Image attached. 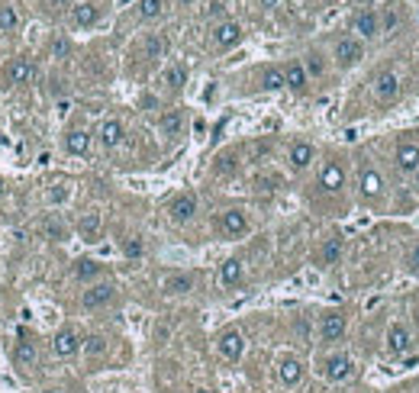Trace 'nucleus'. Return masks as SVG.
I'll use <instances>...</instances> for the list:
<instances>
[{
	"label": "nucleus",
	"mask_w": 419,
	"mask_h": 393,
	"mask_svg": "<svg viewBox=\"0 0 419 393\" xmlns=\"http://www.w3.org/2000/svg\"><path fill=\"white\" fill-rule=\"evenodd\" d=\"M355 188H358L362 203L374 206V203H381L384 194H387V181H384V174L374 168V165H362L358 178H355Z\"/></svg>",
	"instance_id": "f257e3e1"
},
{
	"label": "nucleus",
	"mask_w": 419,
	"mask_h": 393,
	"mask_svg": "<svg viewBox=\"0 0 419 393\" xmlns=\"http://www.w3.org/2000/svg\"><path fill=\"white\" fill-rule=\"evenodd\" d=\"M362 58H364V42L358 36H339V39H335V46H332L335 68L348 71V68H355Z\"/></svg>",
	"instance_id": "f03ea898"
},
{
	"label": "nucleus",
	"mask_w": 419,
	"mask_h": 393,
	"mask_svg": "<svg viewBox=\"0 0 419 393\" xmlns=\"http://www.w3.org/2000/svg\"><path fill=\"white\" fill-rule=\"evenodd\" d=\"M413 342H416V336H413V329L407 326V322H400V319H393L391 326H387V332H384V345H387V351L391 355H407V351H413Z\"/></svg>",
	"instance_id": "7ed1b4c3"
},
{
	"label": "nucleus",
	"mask_w": 419,
	"mask_h": 393,
	"mask_svg": "<svg viewBox=\"0 0 419 393\" xmlns=\"http://www.w3.org/2000/svg\"><path fill=\"white\" fill-rule=\"evenodd\" d=\"M319 371H323V377H326L329 384H342V381H348L355 374V361L345 351H332V355L323 358V367Z\"/></svg>",
	"instance_id": "20e7f679"
},
{
	"label": "nucleus",
	"mask_w": 419,
	"mask_h": 393,
	"mask_svg": "<svg viewBox=\"0 0 419 393\" xmlns=\"http://www.w3.org/2000/svg\"><path fill=\"white\" fill-rule=\"evenodd\" d=\"M216 229H220L226 239H239V235L249 232V213H245L242 206H229V210H223V213H220V219H216Z\"/></svg>",
	"instance_id": "39448f33"
},
{
	"label": "nucleus",
	"mask_w": 419,
	"mask_h": 393,
	"mask_svg": "<svg viewBox=\"0 0 419 393\" xmlns=\"http://www.w3.org/2000/svg\"><path fill=\"white\" fill-rule=\"evenodd\" d=\"M352 36H358L362 42L381 36V17H377V10H371V7L355 10L352 13Z\"/></svg>",
	"instance_id": "423d86ee"
},
{
	"label": "nucleus",
	"mask_w": 419,
	"mask_h": 393,
	"mask_svg": "<svg viewBox=\"0 0 419 393\" xmlns=\"http://www.w3.org/2000/svg\"><path fill=\"white\" fill-rule=\"evenodd\" d=\"M242 36H245V29H242V23H235V19H220L213 26V46L220 48V52L235 48L242 42Z\"/></svg>",
	"instance_id": "0eeeda50"
},
{
	"label": "nucleus",
	"mask_w": 419,
	"mask_h": 393,
	"mask_svg": "<svg viewBox=\"0 0 419 393\" xmlns=\"http://www.w3.org/2000/svg\"><path fill=\"white\" fill-rule=\"evenodd\" d=\"M400 91H403V84H400V75L397 71H381L371 84V94L377 103H393L400 97Z\"/></svg>",
	"instance_id": "6e6552de"
},
{
	"label": "nucleus",
	"mask_w": 419,
	"mask_h": 393,
	"mask_svg": "<svg viewBox=\"0 0 419 393\" xmlns=\"http://www.w3.org/2000/svg\"><path fill=\"white\" fill-rule=\"evenodd\" d=\"M216 351H220V358H226V361H239V358L245 355V336L239 329H223V332L216 336Z\"/></svg>",
	"instance_id": "1a4fd4ad"
},
{
	"label": "nucleus",
	"mask_w": 419,
	"mask_h": 393,
	"mask_svg": "<svg viewBox=\"0 0 419 393\" xmlns=\"http://www.w3.org/2000/svg\"><path fill=\"white\" fill-rule=\"evenodd\" d=\"M345 332H348V319H345V313H339V309L323 313V319H319V338H323V342H342Z\"/></svg>",
	"instance_id": "9d476101"
},
{
	"label": "nucleus",
	"mask_w": 419,
	"mask_h": 393,
	"mask_svg": "<svg viewBox=\"0 0 419 393\" xmlns=\"http://www.w3.org/2000/svg\"><path fill=\"white\" fill-rule=\"evenodd\" d=\"M113 300H116V284L100 281V284H91V287L81 293V307L84 309H103L107 303H113Z\"/></svg>",
	"instance_id": "9b49d317"
},
{
	"label": "nucleus",
	"mask_w": 419,
	"mask_h": 393,
	"mask_svg": "<svg viewBox=\"0 0 419 393\" xmlns=\"http://www.w3.org/2000/svg\"><path fill=\"white\" fill-rule=\"evenodd\" d=\"M36 77V65L29 62L26 55H19V58H10V65L3 68V81H7L10 87H19V84H29Z\"/></svg>",
	"instance_id": "f8f14e48"
},
{
	"label": "nucleus",
	"mask_w": 419,
	"mask_h": 393,
	"mask_svg": "<svg viewBox=\"0 0 419 393\" xmlns=\"http://www.w3.org/2000/svg\"><path fill=\"white\" fill-rule=\"evenodd\" d=\"M197 216V196L194 194H177L171 203H168V219L175 226H184Z\"/></svg>",
	"instance_id": "ddd939ff"
},
{
	"label": "nucleus",
	"mask_w": 419,
	"mask_h": 393,
	"mask_svg": "<svg viewBox=\"0 0 419 393\" xmlns=\"http://www.w3.org/2000/svg\"><path fill=\"white\" fill-rule=\"evenodd\" d=\"M416 168H419V139H400L397 142V171L413 178Z\"/></svg>",
	"instance_id": "4468645a"
},
{
	"label": "nucleus",
	"mask_w": 419,
	"mask_h": 393,
	"mask_svg": "<svg viewBox=\"0 0 419 393\" xmlns=\"http://www.w3.org/2000/svg\"><path fill=\"white\" fill-rule=\"evenodd\" d=\"M81 342L84 338L78 336L75 329L65 326V329H58L55 338H52V351H55L58 358H75L78 351H81Z\"/></svg>",
	"instance_id": "2eb2a0df"
},
{
	"label": "nucleus",
	"mask_w": 419,
	"mask_h": 393,
	"mask_svg": "<svg viewBox=\"0 0 419 393\" xmlns=\"http://www.w3.org/2000/svg\"><path fill=\"white\" fill-rule=\"evenodd\" d=\"M319 188L326 190V194H339L345 188V168L342 161H323V168H319Z\"/></svg>",
	"instance_id": "dca6fc26"
},
{
	"label": "nucleus",
	"mask_w": 419,
	"mask_h": 393,
	"mask_svg": "<svg viewBox=\"0 0 419 393\" xmlns=\"http://www.w3.org/2000/svg\"><path fill=\"white\" fill-rule=\"evenodd\" d=\"M303 374H307V367H303V361L294 355H284L278 361V381L284 387H297L300 381H303Z\"/></svg>",
	"instance_id": "f3484780"
},
{
	"label": "nucleus",
	"mask_w": 419,
	"mask_h": 393,
	"mask_svg": "<svg viewBox=\"0 0 419 393\" xmlns=\"http://www.w3.org/2000/svg\"><path fill=\"white\" fill-rule=\"evenodd\" d=\"M100 17H103V10H100V3H97V0H81V3L71 10V19H75V26H81V29L97 26V23H100Z\"/></svg>",
	"instance_id": "a211bd4d"
},
{
	"label": "nucleus",
	"mask_w": 419,
	"mask_h": 393,
	"mask_svg": "<svg viewBox=\"0 0 419 393\" xmlns=\"http://www.w3.org/2000/svg\"><path fill=\"white\" fill-rule=\"evenodd\" d=\"M194 284H197V277L190 271H175L161 281V291H165L168 297H184V293L194 291Z\"/></svg>",
	"instance_id": "6ab92c4d"
},
{
	"label": "nucleus",
	"mask_w": 419,
	"mask_h": 393,
	"mask_svg": "<svg viewBox=\"0 0 419 393\" xmlns=\"http://www.w3.org/2000/svg\"><path fill=\"white\" fill-rule=\"evenodd\" d=\"M287 161H290V168L294 171H307L313 161H317V149H313V142H294L287 152Z\"/></svg>",
	"instance_id": "aec40b11"
},
{
	"label": "nucleus",
	"mask_w": 419,
	"mask_h": 393,
	"mask_svg": "<svg viewBox=\"0 0 419 393\" xmlns=\"http://www.w3.org/2000/svg\"><path fill=\"white\" fill-rule=\"evenodd\" d=\"M284 84H287L290 91H297V94H303L310 87V75H307V68H303L300 58H290L287 65H284Z\"/></svg>",
	"instance_id": "412c9836"
},
{
	"label": "nucleus",
	"mask_w": 419,
	"mask_h": 393,
	"mask_svg": "<svg viewBox=\"0 0 419 393\" xmlns=\"http://www.w3.org/2000/svg\"><path fill=\"white\" fill-rule=\"evenodd\" d=\"M123 136H126V129H123L120 120H103L100 129H97V142H100L103 149H120Z\"/></svg>",
	"instance_id": "4be33fe9"
},
{
	"label": "nucleus",
	"mask_w": 419,
	"mask_h": 393,
	"mask_svg": "<svg viewBox=\"0 0 419 393\" xmlns=\"http://www.w3.org/2000/svg\"><path fill=\"white\" fill-rule=\"evenodd\" d=\"M159 132L165 136L168 142L181 139V132H184V110H165V113H161Z\"/></svg>",
	"instance_id": "5701e85b"
},
{
	"label": "nucleus",
	"mask_w": 419,
	"mask_h": 393,
	"mask_svg": "<svg viewBox=\"0 0 419 393\" xmlns=\"http://www.w3.org/2000/svg\"><path fill=\"white\" fill-rule=\"evenodd\" d=\"M103 232V216L97 210H87V213L78 219V235H81L84 242H97Z\"/></svg>",
	"instance_id": "b1692460"
},
{
	"label": "nucleus",
	"mask_w": 419,
	"mask_h": 393,
	"mask_svg": "<svg viewBox=\"0 0 419 393\" xmlns=\"http://www.w3.org/2000/svg\"><path fill=\"white\" fill-rule=\"evenodd\" d=\"M220 284L223 287H239L242 284V277H245V264H242V258H226L223 264H220Z\"/></svg>",
	"instance_id": "393cba45"
},
{
	"label": "nucleus",
	"mask_w": 419,
	"mask_h": 393,
	"mask_svg": "<svg viewBox=\"0 0 419 393\" xmlns=\"http://www.w3.org/2000/svg\"><path fill=\"white\" fill-rule=\"evenodd\" d=\"M91 142H93V136L87 129H68L65 132V152L68 155H87L91 152Z\"/></svg>",
	"instance_id": "a878e982"
},
{
	"label": "nucleus",
	"mask_w": 419,
	"mask_h": 393,
	"mask_svg": "<svg viewBox=\"0 0 419 393\" xmlns=\"http://www.w3.org/2000/svg\"><path fill=\"white\" fill-rule=\"evenodd\" d=\"M142 55L149 58V62H161L168 55V36L165 33H149V36L142 39Z\"/></svg>",
	"instance_id": "bb28decb"
},
{
	"label": "nucleus",
	"mask_w": 419,
	"mask_h": 393,
	"mask_svg": "<svg viewBox=\"0 0 419 393\" xmlns=\"http://www.w3.org/2000/svg\"><path fill=\"white\" fill-rule=\"evenodd\" d=\"M13 361H17L19 367H33L39 361V348L33 338H19L17 348H13Z\"/></svg>",
	"instance_id": "cd10ccee"
},
{
	"label": "nucleus",
	"mask_w": 419,
	"mask_h": 393,
	"mask_svg": "<svg viewBox=\"0 0 419 393\" xmlns=\"http://www.w3.org/2000/svg\"><path fill=\"white\" fill-rule=\"evenodd\" d=\"M161 81H165V87L168 91H184V84H187V68L184 65H168L165 68V75H161Z\"/></svg>",
	"instance_id": "c85d7f7f"
},
{
	"label": "nucleus",
	"mask_w": 419,
	"mask_h": 393,
	"mask_svg": "<svg viewBox=\"0 0 419 393\" xmlns=\"http://www.w3.org/2000/svg\"><path fill=\"white\" fill-rule=\"evenodd\" d=\"M19 26V10L13 0H3L0 3V33H13Z\"/></svg>",
	"instance_id": "c756f323"
},
{
	"label": "nucleus",
	"mask_w": 419,
	"mask_h": 393,
	"mask_svg": "<svg viewBox=\"0 0 419 393\" xmlns=\"http://www.w3.org/2000/svg\"><path fill=\"white\" fill-rule=\"evenodd\" d=\"M284 84V68L280 65H268L265 71H261V91H280Z\"/></svg>",
	"instance_id": "7c9ffc66"
},
{
	"label": "nucleus",
	"mask_w": 419,
	"mask_h": 393,
	"mask_svg": "<svg viewBox=\"0 0 419 393\" xmlns=\"http://www.w3.org/2000/svg\"><path fill=\"white\" fill-rule=\"evenodd\" d=\"M100 262H93V258H81L75 262V277L78 281H93V277H100Z\"/></svg>",
	"instance_id": "2f4dec72"
},
{
	"label": "nucleus",
	"mask_w": 419,
	"mask_h": 393,
	"mask_svg": "<svg viewBox=\"0 0 419 393\" xmlns=\"http://www.w3.org/2000/svg\"><path fill=\"white\" fill-rule=\"evenodd\" d=\"M342 258V242L339 239H326L323 248H319V264H339Z\"/></svg>",
	"instance_id": "473e14b6"
},
{
	"label": "nucleus",
	"mask_w": 419,
	"mask_h": 393,
	"mask_svg": "<svg viewBox=\"0 0 419 393\" xmlns=\"http://www.w3.org/2000/svg\"><path fill=\"white\" fill-rule=\"evenodd\" d=\"M303 68H307L310 77H323L326 75V58H323V52H307V58H303Z\"/></svg>",
	"instance_id": "72a5a7b5"
},
{
	"label": "nucleus",
	"mask_w": 419,
	"mask_h": 393,
	"mask_svg": "<svg viewBox=\"0 0 419 393\" xmlns=\"http://www.w3.org/2000/svg\"><path fill=\"white\" fill-rule=\"evenodd\" d=\"M165 13V0H139V19L142 23H152Z\"/></svg>",
	"instance_id": "f704fd0d"
},
{
	"label": "nucleus",
	"mask_w": 419,
	"mask_h": 393,
	"mask_svg": "<svg viewBox=\"0 0 419 393\" xmlns=\"http://www.w3.org/2000/svg\"><path fill=\"white\" fill-rule=\"evenodd\" d=\"M42 229H46V235L52 239V242H65V239H68V226L62 223V219H55V216H48Z\"/></svg>",
	"instance_id": "c9c22d12"
},
{
	"label": "nucleus",
	"mask_w": 419,
	"mask_h": 393,
	"mask_svg": "<svg viewBox=\"0 0 419 393\" xmlns=\"http://www.w3.org/2000/svg\"><path fill=\"white\" fill-rule=\"evenodd\" d=\"M397 23H400L397 3H387V7L381 10V33H393V29H397Z\"/></svg>",
	"instance_id": "e433bc0d"
},
{
	"label": "nucleus",
	"mask_w": 419,
	"mask_h": 393,
	"mask_svg": "<svg viewBox=\"0 0 419 393\" xmlns=\"http://www.w3.org/2000/svg\"><path fill=\"white\" fill-rule=\"evenodd\" d=\"M81 351H87L91 358H100L103 351H107V338H103V336H87L81 342Z\"/></svg>",
	"instance_id": "4c0bfd02"
},
{
	"label": "nucleus",
	"mask_w": 419,
	"mask_h": 393,
	"mask_svg": "<svg viewBox=\"0 0 419 393\" xmlns=\"http://www.w3.org/2000/svg\"><path fill=\"white\" fill-rule=\"evenodd\" d=\"M123 255H126V258H132V262L145 255V245H142L139 235H130V239H123Z\"/></svg>",
	"instance_id": "58836bf2"
},
{
	"label": "nucleus",
	"mask_w": 419,
	"mask_h": 393,
	"mask_svg": "<svg viewBox=\"0 0 419 393\" xmlns=\"http://www.w3.org/2000/svg\"><path fill=\"white\" fill-rule=\"evenodd\" d=\"M71 55V42L65 36H55L52 39V58H68Z\"/></svg>",
	"instance_id": "ea45409f"
},
{
	"label": "nucleus",
	"mask_w": 419,
	"mask_h": 393,
	"mask_svg": "<svg viewBox=\"0 0 419 393\" xmlns=\"http://www.w3.org/2000/svg\"><path fill=\"white\" fill-rule=\"evenodd\" d=\"M233 168H235L233 155H220V158H216V174H229Z\"/></svg>",
	"instance_id": "a19ab883"
},
{
	"label": "nucleus",
	"mask_w": 419,
	"mask_h": 393,
	"mask_svg": "<svg viewBox=\"0 0 419 393\" xmlns=\"http://www.w3.org/2000/svg\"><path fill=\"white\" fill-rule=\"evenodd\" d=\"M48 200H52V203H65V200H68V188H65V184H55V188L48 190Z\"/></svg>",
	"instance_id": "79ce46f5"
},
{
	"label": "nucleus",
	"mask_w": 419,
	"mask_h": 393,
	"mask_svg": "<svg viewBox=\"0 0 419 393\" xmlns=\"http://www.w3.org/2000/svg\"><path fill=\"white\" fill-rule=\"evenodd\" d=\"M223 13H226V7L220 3V0H213V3L206 7V17H223Z\"/></svg>",
	"instance_id": "37998d69"
},
{
	"label": "nucleus",
	"mask_w": 419,
	"mask_h": 393,
	"mask_svg": "<svg viewBox=\"0 0 419 393\" xmlns=\"http://www.w3.org/2000/svg\"><path fill=\"white\" fill-rule=\"evenodd\" d=\"M142 107H149V110H155V107H159V97L145 94V97H142Z\"/></svg>",
	"instance_id": "c03bdc74"
},
{
	"label": "nucleus",
	"mask_w": 419,
	"mask_h": 393,
	"mask_svg": "<svg viewBox=\"0 0 419 393\" xmlns=\"http://www.w3.org/2000/svg\"><path fill=\"white\" fill-rule=\"evenodd\" d=\"M410 268H413V271H419V245L413 248V255H410Z\"/></svg>",
	"instance_id": "a18cd8bd"
},
{
	"label": "nucleus",
	"mask_w": 419,
	"mask_h": 393,
	"mask_svg": "<svg viewBox=\"0 0 419 393\" xmlns=\"http://www.w3.org/2000/svg\"><path fill=\"white\" fill-rule=\"evenodd\" d=\"M48 7H68V3H71V0H46Z\"/></svg>",
	"instance_id": "49530a36"
},
{
	"label": "nucleus",
	"mask_w": 419,
	"mask_h": 393,
	"mask_svg": "<svg viewBox=\"0 0 419 393\" xmlns=\"http://www.w3.org/2000/svg\"><path fill=\"white\" fill-rule=\"evenodd\" d=\"M413 188H416V194H419V168H416V174H413Z\"/></svg>",
	"instance_id": "de8ad7c7"
},
{
	"label": "nucleus",
	"mask_w": 419,
	"mask_h": 393,
	"mask_svg": "<svg viewBox=\"0 0 419 393\" xmlns=\"http://www.w3.org/2000/svg\"><path fill=\"white\" fill-rule=\"evenodd\" d=\"M3 196H7V184H3V181H0V200H3Z\"/></svg>",
	"instance_id": "09e8293b"
},
{
	"label": "nucleus",
	"mask_w": 419,
	"mask_h": 393,
	"mask_svg": "<svg viewBox=\"0 0 419 393\" xmlns=\"http://www.w3.org/2000/svg\"><path fill=\"white\" fill-rule=\"evenodd\" d=\"M194 393H213V390H206V387H200V390H194Z\"/></svg>",
	"instance_id": "8fccbe9b"
},
{
	"label": "nucleus",
	"mask_w": 419,
	"mask_h": 393,
	"mask_svg": "<svg viewBox=\"0 0 419 393\" xmlns=\"http://www.w3.org/2000/svg\"><path fill=\"white\" fill-rule=\"evenodd\" d=\"M177 3H181V7H187V3H190V0H177Z\"/></svg>",
	"instance_id": "3c124183"
},
{
	"label": "nucleus",
	"mask_w": 419,
	"mask_h": 393,
	"mask_svg": "<svg viewBox=\"0 0 419 393\" xmlns=\"http://www.w3.org/2000/svg\"><path fill=\"white\" fill-rule=\"evenodd\" d=\"M416 326H419V307H416Z\"/></svg>",
	"instance_id": "603ef678"
},
{
	"label": "nucleus",
	"mask_w": 419,
	"mask_h": 393,
	"mask_svg": "<svg viewBox=\"0 0 419 393\" xmlns=\"http://www.w3.org/2000/svg\"><path fill=\"white\" fill-rule=\"evenodd\" d=\"M120 3H130V0H120Z\"/></svg>",
	"instance_id": "864d4df0"
}]
</instances>
